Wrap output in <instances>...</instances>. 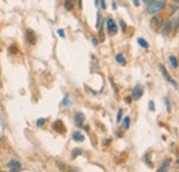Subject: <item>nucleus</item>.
I'll return each mask as SVG.
<instances>
[{"label": "nucleus", "mask_w": 179, "mask_h": 172, "mask_svg": "<svg viewBox=\"0 0 179 172\" xmlns=\"http://www.w3.org/2000/svg\"><path fill=\"white\" fill-rule=\"evenodd\" d=\"M131 101H132V98H125V102H127V103H130Z\"/></svg>", "instance_id": "7c9ffc66"}, {"label": "nucleus", "mask_w": 179, "mask_h": 172, "mask_svg": "<svg viewBox=\"0 0 179 172\" xmlns=\"http://www.w3.org/2000/svg\"><path fill=\"white\" fill-rule=\"evenodd\" d=\"M66 171L67 172H79V169L75 167H69V168H66Z\"/></svg>", "instance_id": "b1692460"}, {"label": "nucleus", "mask_w": 179, "mask_h": 172, "mask_svg": "<svg viewBox=\"0 0 179 172\" xmlns=\"http://www.w3.org/2000/svg\"><path fill=\"white\" fill-rule=\"evenodd\" d=\"M142 94H143V87L142 86H135L134 87V90H132V99H139L141 96H142Z\"/></svg>", "instance_id": "39448f33"}, {"label": "nucleus", "mask_w": 179, "mask_h": 172, "mask_svg": "<svg viewBox=\"0 0 179 172\" xmlns=\"http://www.w3.org/2000/svg\"><path fill=\"white\" fill-rule=\"evenodd\" d=\"M81 153H83V150L81 149H75L73 150V153H72V157L75 159V157H77V156H80Z\"/></svg>", "instance_id": "6ab92c4d"}, {"label": "nucleus", "mask_w": 179, "mask_h": 172, "mask_svg": "<svg viewBox=\"0 0 179 172\" xmlns=\"http://www.w3.org/2000/svg\"><path fill=\"white\" fill-rule=\"evenodd\" d=\"M36 40H37V37H36V33L32 30V29H28L26 30V41L29 44H36Z\"/></svg>", "instance_id": "423d86ee"}, {"label": "nucleus", "mask_w": 179, "mask_h": 172, "mask_svg": "<svg viewBox=\"0 0 179 172\" xmlns=\"http://www.w3.org/2000/svg\"><path fill=\"white\" fill-rule=\"evenodd\" d=\"M161 29H163V30H161L163 36H167V35H170V33L172 32V22H171V18L164 23V26L161 28Z\"/></svg>", "instance_id": "0eeeda50"}, {"label": "nucleus", "mask_w": 179, "mask_h": 172, "mask_svg": "<svg viewBox=\"0 0 179 172\" xmlns=\"http://www.w3.org/2000/svg\"><path fill=\"white\" fill-rule=\"evenodd\" d=\"M171 22H172V32H176L179 28V14L175 17H171Z\"/></svg>", "instance_id": "9b49d317"}, {"label": "nucleus", "mask_w": 179, "mask_h": 172, "mask_svg": "<svg viewBox=\"0 0 179 172\" xmlns=\"http://www.w3.org/2000/svg\"><path fill=\"white\" fill-rule=\"evenodd\" d=\"M132 1H134L135 6H139V0H132Z\"/></svg>", "instance_id": "2f4dec72"}, {"label": "nucleus", "mask_w": 179, "mask_h": 172, "mask_svg": "<svg viewBox=\"0 0 179 172\" xmlns=\"http://www.w3.org/2000/svg\"><path fill=\"white\" fill-rule=\"evenodd\" d=\"M7 168L10 169V172H19L22 165H21V163L18 160H11V161L7 163Z\"/></svg>", "instance_id": "7ed1b4c3"}, {"label": "nucleus", "mask_w": 179, "mask_h": 172, "mask_svg": "<svg viewBox=\"0 0 179 172\" xmlns=\"http://www.w3.org/2000/svg\"><path fill=\"white\" fill-rule=\"evenodd\" d=\"M101 8H106V1H105V0H101Z\"/></svg>", "instance_id": "bb28decb"}, {"label": "nucleus", "mask_w": 179, "mask_h": 172, "mask_svg": "<svg viewBox=\"0 0 179 172\" xmlns=\"http://www.w3.org/2000/svg\"><path fill=\"white\" fill-rule=\"evenodd\" d=\"M58 35H59L61 37H65V32H63L62 29H58Z\"/></svg>", "instance_id": "cd10ccee"}, {"label": "nucleus", "mask_w": 179, "mask_h": 172, "mask_svg": "<svg viewBox=\"0 0 179 172\" xmlns=\"http://www.w3.org/2000/svg\"><path fill=\"white\" fill-rule=\"evenodd\" d=\"M166 7V0H153L150 4H148V13L150 15H156Z\"/></svg>", "instance_id": "f257e3e1"}, {"label": "nucleus", "mask_w": 179, "mask_h": 172, "mask_svg": "<svg viewBox=\"0 0 179 172\" xmlns=\"http://www.w3.org/2000/svg\"><path fill=\"white\" fill-rule=\"evenodd\" d=\"M170 163H171V160L170 159H166V160H164V163H163V165H161V167L158 168L156 172H167V171H168V168H170Z\"/></svg>", "instance_id": "f8f14e48"}, {"label": "nucleus", "mask_w": 179, "mask_h": 172, "mask_svg": "<svg viewBox=\"0 0 179 172\" xmlns=\"http://www.w3.org/2000/svg\"><path fill=\"white\" fill-rule=\"evenodd\" d=\"M53 128H54V130H55L57 132H61V134H63V132H65V125H63V122H62V121H59V120L54 121Z\"/></svg>", "instance_id": "1a4fd4ad"}, {"label": "nucleus", "mask_w": 179, "mask_h": 172, "mask_svg": "<svg viewBox=\"0 0 179 172\" xmlns=\"http://www.w3.org/2000/svg\"><path fill=\"white\" fill-rule=\"evenodd\" d=\"M170 62H171V65H172V68H178V59L175 58L174 55H170Z\"/></svg>", "instance_id": "dca6fc26"}, {"label": "nucleus", "mask_w": 179, "mask_h": 172, "mask_svg": "<svg viewBox=\"0 0 179 172\" xmlns=\"http://www.w3.org/2000/svg\"><path fill=\"white\" fill-rule=\"evenodd\" d=\"M158 68H160L161 73H163V76L166 77L167 80H168V81H170L171 84H172V86L175 87V88H178V84H176V81H174V80H172V79H171V76H170V74H168V72H167V69L164 68V66H163V65H160V66H158Z\"/></svg>", "instance_id": "6e6552de"}, {"label": "nucleus", "mask_w": 179, "mask_h": 172, "mask_svg": "<svg viewBox=\"0 0 179 172\" xmlns=\"http://www.w3.org/2000/svg\"><path fill=\"white\" fill-rule=\"evenodd\" d=\"M65 1H72V0H65Z\"/></svg>", "instance_id": "f704fd0d"}, {"label": "nucleus", "mask_w": 179, "mask_h": 172, "mask_svg": "<svg viewBox=\"0 0 179 172\" xmlns=\"http://www.w3.org/2000/svg\"><path fill=\"white\" fill-rule=\"evenodd\" d=\"M138 44L141 45V47H143V48H149L148 41L145 40V39H142V37H139V39H138Z\"/></svg>", "instance_id": "2eb2a0df"}, {"label": "nucleus", "mask_w": 179, "mask_h": 172, "mask_svg": "<svg viewBox=\"0 0 179 172\" xmlns=\"http://www.w3.org/2000/svg\"><path fill=\"white\" fill-rule=\"evenodd\" d=\"M171 7H172V8H171V15H172V14H174L175 11H178V10H179V6L176 4V3H175V4H172Z\"/></svg>", "instance_id": "412c9836"}, {"label": "nucleus", "mask_w": 179, "mask_h": 172, "mask_svg": "<svg viewBox=\"0 0 179 172\" xmlns=\"http://www.w3.org/2000/svg\"><path fill=\"white\" fill-rule=\"evenodd\" d=\"M116 61L119 65H125V58L123 54H117L116 55Z\"/></svg>", "instance_id": "4468645a"}, {"label": "nucleus", "mask_w": 179, "mask_h": 172, "mask_svg": "<svg viewBox=\"0 0 179 172\" xmlns=\"http://www.w3.org/2000/svg\"><path fill=\"white\" fill-rule=\"evenodd\" d=\"M121 118H123V110L119 109V112H117V122H120Z\"/></svg>", "instance_id": "aec40b11"}, {"label": "nucleus", "mask_w": 179, "mask_h": 172, "mask_svg": "<svg viewBox=\"0 0 179 172\" xmlns=\"http://www.w3.org/2000/svg\"><path fill=\"white\" fill-rule=\"evenodd\" d=\"M70 105V101H69V96L67 95H65V98H63V101H62V106L63 108H67Z\"/></svg>", "instance_id": "f3484780"}, {"label": "nucleus", "mask_w": 179, "mask_h": 172, "mask_svg": "<svg viewBox=\"0 0 179 172\" xmlns=\"http://www.w3.org/2000/svg\"><path fill=\"white\" fill-rule=\"evenodd\" d=\"M45 124V120L44 118H40V120H37V127H43Z\"/></svg>", "instance_id": "4be33fe9"}, {"label": "nucleus", "mask_w": 179, "mask_h": 172, "mask_svg": "<svg viewBox=\"0 0 179 172\" xmlns=\"http://www.w3.org/2000/svg\"><path fill=\"white\" fill-rule=\"evenodd\" d=\"M92 44H94V45L98 44V39H97V37H94V39H92Z\"/></svg>", "instance_id": "c756f323"}, {"label": "nucleus", "mask_w": 179, "mask_h": 172, "mask_svg": "<svg viewBox=\"0 0 179 172\" xmlns=\"http://www.w3.org/2000/svg\"><path fill=\"white\" fill-rule=\"evenodd\" d=\"M84 114L83 113H80V112H79V113H76V116H75V122H76V125L77 127H81V125H83V122H84Z\"/></svg>", "instance_id": "9d476101"}, {"label": "nucleus", "mask_w": 179, "mask_h": 172, "mask_svg": "<svg viewBox=\"0 0 179 172\" xmlns=\"http://www.w3.org/2000/svg\"><path fill=\"white\" fill-rule=\"evenodd\" d=\"M106 26H107V30L110 35H116L117 33V25L114 23L112 17H107L106 18Z\"/></svg>", "instance_id": "20e7f679"}, {"label": "nucleus", "mask_w": 179, "mask_h": 172, "mask_svg": "<svg viewBox=\"0 0 179 172\" xmlns=\"http://www.w3.org/2000/svg\"><path fill=\"white\" fill-rule=\"evenodd\" d=\"M0 172H4V171H0Z\"/></svg>", "instance_id": "e433bc0d"}, {"label": "nucleus", "mask_w": 179, "mask_h": 172, "mask_svg": "<svg viewBox=\"0 0 179 172\" xmlns=\"http://www.w3.org/2000/svg\"><path fill=\"white\" fill-rule=\"evenodd\" d=\"M149 109H150V110H154V103H153L152 101L149 102Z\"/></svg>", "instance_id": "c85d7f7f"}, {"label": "nucleus", "mask_w": 179, "mask_h": 172, "mask_svg": "<svg viewBox=\"0 0 179 172\" xmlns=\"http://www.w3.org/2000/svg\"><path fill=\"white\" fill-rule=\"evenodd\" d=\"M95 3H97V6H98V0H95Z\"/></svg>", "instance_id": "72a5a7b5"}, {"label": "nucleus", "mask_w": 179, "mask_h": 172, "mask_svg": "<svg viewBox=\"0 0 179 172\" xmlns=\"http://www.w3.org/2000/svg\"><path fill=\"white\" fill-rule=\"evenodd\" d=\"M73 4H72V1H65V8L66 10H72Z\"/></svg>", "instance_id": "5701e85b"}, {"label": "nucleus", "mask_w": 179, "mask_h": 172, "mask_svg": "<svg viewBox=\"0 0 179 172\" xmlns=\"http://www.w3.org/2000/svg\"><path fill=\"white\" fill-rule=\"evenodd\" d=\"M57 165H58V167L61 168V169H62V171H66V167H65V165H63L62 163H59V161H57Z\"/></svg>", "instance_id": "393cba45"}, {"label": "nucleus", "mask_w": 179, "mask_h": 172, "mask_svg": "<svg viewBox=\"0 0 179 172\" xmlns=\"http://www.w3.org/2000/svg\"><path fill=\"white\" fill-rule=\"evenodd\" d=\"M0 139H1V134H0Z\"/></svg>", "instance_id": "c9c22d12"}, {"label": "nucleus", "mask_w": 179, "mask_h": 172, "mask_svg": "<svg viewBox=\"0 0 179 172\" xmlns=\"http://www.w3.org/2000/svg\"><path fill=\"white\" fill-rule=\"evenodd\" d=\"M174 1H175V3H179V0H174Z\"/></svg>", "instance_id": "473e14b6"}, {"label": "nucleus", "mask_w": 179, "mask_h": 172, "mask_svg": "<svg viewBox=\"0 0 179 172\" xmlns=\"http://www.w3.org/2000/svg\"><path fill=\"white\" fill-rule=\"evenodd\" d=\"M166 103H167V110L171 112V103H170V99H168V98H166Z\"/></svg>", "instance_id": "a878e982"}, {"label": "nucleus", "mask_w": 179, "mask_h": 172, "mask_svg": "<svg viewBox=\"0 0 179 172\" xmlns=\"http://www.w3.org/2000/svg\"><path fill=\"white\" fill-rule=\"evenodd\" d=\"M72 138H73V140H76V142H83V140H84V135L80 134L79 131L73 132V134H72Z\"/></svg>", "instance_id": "ddd939ff"}, {"label": "nucleus", "mask_w": 179, "mask_h": 172, "mask_svg": "<svg viewBox=\"0 0 179 172\" xmlns=\"http://www.w3.org/2000/svg\"><path fill=\"white\" fill-rule=\"evenodd\" d=\"M161 23H163V18H161L160 15H153L152 19H150V26H152L153 30L161 29Z\"/></svg>", "instance_id": "f03ea898"}, {"label": "nucleus", "mask_w": 179, "mask_h": 172, "mask_svg": "<svg viewBox=\"0 0 179 172\" xmlns=\"http://www.w3.org/2000/svg\"><path fill=\"white\" fill-rule=\"evenodd\" d=\"M123 125H124V130H127V128H130V117H128V116H127V117H124Z\"/></svg>", "instance_id": "a211bd4d"}]
</instances>
